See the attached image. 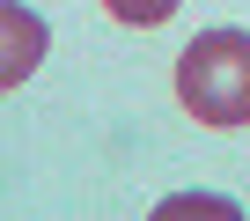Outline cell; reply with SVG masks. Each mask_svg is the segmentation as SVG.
Segmentation results:
<instances>
[{"instance_id":"6da1fadb","label":"cell","mask_w":250,"mask_h":221,"mask_svg":"<svg viewBox=\"0 0 250 221\" xmlns=\"http://www.w3.org/2000/svg\"><path fill=\"white\" fill-rule=\"evenodd\" d=\"M177 103L199 126H250V30H199L177 52Z\"/></svg>"},{"instance_id":"7a4b0ae2","label":"cell","mask_w":250,"mask_h":221,"mask_svg":"<svg viewBox=\"0 0 250 221\" xmlns=\"http://www.w3.org/2000/svg\"><path fill=\"white\" fill-rule=\"evenodd\" d=\"M44 44H52L44 15H30L22 0H0V88L30 81V74H37V59H44Z\"/></svg>"},{"instance_id":"3957f363","label":"cell","mask_w":250,"mask_h":221,"mask_svg":"<svg viewBox=\"0 0 250 221\" xmlns=\"http://www.w3.org/2000/svg\"><path fill=\"white\" fill-rule=\"evenodd\" d=\"M103 15H110V22H125V30H155V22H169V15H177V0H103Z\"/></svg>"}]
</instances>
